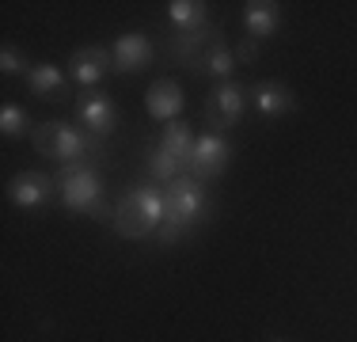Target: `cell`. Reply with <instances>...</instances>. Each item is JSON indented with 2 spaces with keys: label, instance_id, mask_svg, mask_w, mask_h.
Masks as SVG:
<instances>
[{
  "label": "cell",
  "instance_id": "cell-5",
  "mask_svg": "<svg viewBox=\"0 0 357 342\" xmlns=\"http://www.w3.org/2000/svg\"><path fill=\"white\" fill-rule=\"evenodd\" d=\"M164 202H167V221L183 228H194L202 225L209 209V198H206V183H198L194 175H178L175 183L164 186Z\"/></svg>",
  "mask_w": 357,
  "mask_h": 342
},
{
  "label": "cell",
  "instance_id": "cell-6",
  "mask_svg": "<svg viewBox=\"0 0 357 342\" xmlns=\"http://www.w3.org/2000/svg\"><path fill=\"white\" fill-rule=\"evenodd\" d=\"M228 160H232V141L225 133H206L194 144V160H190V175L198 183H213L228 171Z\"/></svg>",
  "mask_w": 357,
  "mask_h": 342
},
{
  "label": "cell",
  "instance_id": "cell-19",
  "mask_svg": "<svg viewBox=\"0 0 357 342\" xmlns=\"http://www.w3.org/2000/svg\"><path fill=\"white\" fill-rule=\"evenodd\" d=\"M0 133H4V141H20V137L35 133L31 114L20 107V103H4V107H0Z\"/></svg>",
  "mask_w": 357,
  "mask_h": 342
},
{
  "label": "cell",
  "instance_id": "cell-20",
  "mask_svg": "<svg viewBox=\"0 0 357 342\" xmlns=\"http://www.w3.org/2000/svg\"><path fill=\"white\" fill-rule=\"evenodd\" d=\"M31 68H35V65L27 61V54H23L20 46H12V42H4V50H0V73H4V76H20V73L27 76Z\"/></svg>",
  "mask_w": 357,
  "mask_h": 342
},
{
  "label": "cell",
  "instance_id": "cell-2",
  "mask_svg": "<svg viewBox=\"0 0 357 342\" xmlns=\"http://www.w3.org/2000/svg\"><path fill=\"white\" fill-rule=\"evenodd\" d=\"M164 221H167V202H164V186L156 183L130 186L114 205V232L122 239H149L160 232Z\"/></svg>",
  "mask_w": 357,
  "mask_h": 342
},
{
  "label": "cell",
  "instance_id": "cell-8",
  "mask_svg": "<svg viewBox=\"0 0 357 342\" xmlns=\"http://www.w3.org/2000/svg\"><path fill=\"white\" fill-rule=\"evenodd\" d=\"M76 122H80L88 133H96V137L114 133V126H118L114 99L103 96V91H84V96L76 99Z\"/></svg>",
  "mask_w": 357,
  "mask_h": 342
},
{
  "label": "cell",
  "instance_id": "cell-23",
  "mask_svg": "<svg viewBox=\"0 0 357 342\" xmlns=\"http://www.w3.org/2000/svg\"><path fill=\"white\" fill-rule=\"evenodd\" d=\"M274 342H282V339H274Z\"/></svg>",
  "mask_w": 357,
  "mask_h": 342
},
{
  "label": "cell",
  "instance_id": "cell-14",
  "mask_svg": "<svg viewBox=\"0 0 357 342\" xmlns=\"http://www.w3.org/2000/svg\"><path fill=\"white\" fill-rule=\"evenodd\" d=\"M194 144H198V137H194V130L178 118V122H167L164 126V137H160L156 149L164 152V156H172L178 168L190 175V160H194Z\"/></svg>",
  "mask_w": 357,
  "mask_h": 342
},
{
  "label": "cell",
  "instance_id": "cell-15",
  "mask_svg": "<svg viewBox=\"0 0 357 342\" xmlns=\"http://www.w3.org/2000/svg\"><path fill=\"white\" fill-rule=\"evenodd\" d=\"M27 88L46 103L50 99H69V76H65V68H57V65H35L27 73Z\"/></svg>",
  "mask_w": 357,
  "mask_h": 342
},
{
  "label": "cell",
  "instance_id": "cell-18",
  "mask_svg": "<svg viewBox=\"0 0 357 342\" xmlns=\"http://www.w3.org/2000/svg\"><path fill=\"white\" fill-rule=\"evenodd\" d=\"M213 38H217V34H213ZM213 38H209V42H213ZM209 42H206V31L178 34V38H172V54H175L186 68H194V73H198V65H202V57H206Z\"/></svg>",
  "mask_w": 357,
  "mask_h": 342
},
{
  "label": "cell",
  "instance_id": "cell-22",
  "mask_svg": "<svg viewBox=\"0 0 357 342\" xmlns=\"http://www.w3.org/2000/svg\"><path fill=\"white\" fill-rule=\"evenodd\" d=\"M255 57H259V42H240V46H236V65H251Z\"/></svg>",
  "mask_w": 357,
  "mask_h": 342
},
{
  "label": "cell",
  "instance_id": "cell-11",
  "mask_svg": "<svg viewBox=\"0 0 357 342\" xmlns=\"http://www.w3.org/2000/svg\"><path fill=\"white\" fill-rule=\"evenodd\" d=\"M110 57H114V73H141V68L152 65V38L141 31H130L122 38H114L110 46Z\"/></svg>",
  "mask_w": 357,
  "mask_h": 342
},
{
  "label": "cell",
  "instance_id": "cell-7",
  "mask_svg": "<svg viewBox=\"0 0 357 342\" xmlns=\"http://www.w3.org/2000/svg\"><path fill=\"white\" fill-rule=\"evenodd\" d=\"M57 191V179L46 175V171H20V175H12V183H8V202L15 205V209H42V205H50V198Z\"/></svg>",
  "mask_w": 357,
  "mask_h": 342
},
{
  "label": "cell",
  "instance_id": "cell-10",
  "mask_svg": "<svg viewBox=\"0 0 357 342\" xmlns=\"http://www.w3.org/2000/svg\"><path fill=\"white\" fill-rule=\"evenodd\" d=\"M144 107H149V114L156 118V122H178V114H183V107H186L183 84L172 80V76L152 80L149 91H144Z\"/></svg>",
  "mask_w": 357,
  "mask_h": 342
},
{
  "label": "cell",
  "instance_id": "cell-21",
  "mask_svg": "<svg viewBox=\"0 0 357 342\" xmlns=\"http://www.w3.org/2000/svg\"><path fill=\"white\" fill-rule=\"evenodd\" d=\"M186 232H190V228H183V225H175V221H164V225H160V232L152 236L156 239L160 247H172V244H178V239H183Z\"/></svg>",
  "mask_w": 357,
  "mask_h": 342
},
{
  "label": "cell",
  "instance_id": "cell-12",
  "mask_svg": "<svg viewBox=\"0 0 357 342\" xmlns=\"http://www.w3.org/2000/svg\"><path fill=\"white\" fill-rule=\"evenodd\" d=\"M248 96H251V107L259 110L262 118H282V114H293L296 110V96L282 80H259Z\"/></svg>",
  "mask_w": 357,
  "mask_h": 342
},
{
  "label": "cell",
  "instance_id": "cell-9",
  "mask_svg": "<svg viewBox=\"0 0 357 342\" xmlns=\"http://www.w3.org/2000/svg\"><path fill=\"white\" fill-rule=\"evenodd\" d=\"M110 68H114V57H110L107 46H80L69 57V80L80 84V88H96Z\"/></svg>",
  "mask_w": 357,
  "mask_h": 342
},
{
  "label": "cell",
  "instance_id": "cell-3",
  "mask_svg": "<svg viewBox=\"0 0 357 342\" xmlns=\"http://www.w3.org/2000/svg\"><path fill=\"white\" fill-rule=\"evenodd\" d=\"M35 149L46 160H57V164H76L84 156H103V144H99L96 133L76 130L73 122H42L31 133Z\"/></svg>",
  "mask_w": 357,
  "mask_h": 342
},
{
  "label": "cell",
  "instance_id": "cell-13",
  "mask_svg": "<svg viewBox=\"0 0 357 342\" xmlns=\"http://www.w3.org/2000/svg\"><path fill=\"white\" fill-rule=\"evenodd\" d=\"M243 27H248L251 42L274 38L278 27H282V4L278 0H248L243 4Z\"/></svg>",
  "mask_w": 357,
  "mask_h": 342
},
{
  "label": "cell",
  "instance_id": "cell-16",
  "mask_svg": "<svg viewBox=\"0 0 357 342\" xmlns=\"http://www.w3.org/2000/svg\"><path fill=\"white\" fill-rule=\"evenodd\" d=\"M167 20L178 34H194V31H206L209 23V4L206 0H172L167 4Z\"/></svg>",
  "mask_w": 357,
  "mask_h": 342
},
{
  "label": "cell",
  "instance_id": "cell-17",
  "mask_svg": "<svg viewBox=\"0 0 357 342\" xmlns=\"http://www.w3.org/2000/svg\"><path fill=\"white\" fill-rule=\"evenodd\" d=\"M198 73H206V76H213V80H232V73H236V50L228 46L225 38H217L209 42V50H206V57H202V65H198Z\"/></svg>",
  "mask_w": 357,
  "mask_h": 342
},
{
  "label": "cell",
  "instance_id": "cell-1",
  "mask_svg": "<svg viewBox=\"0 0 357 342\" xmlns=\"http://www.w3.org/2000/svg\"><path fill=\"white\" fill-rule=\"evenodd\" d=\"M54 179H57V191H61L57 198H61L65 209L114 225V205L107 202L103 175H99V164H96V160H76V164H61Z\"/></svg>",
  "mask_w": 357,
  "mask_h": 342
},
{
  "label": "cell",
  "instance_id": "cell-4",
  "mask_svg": "<svg viewBox=\"0 0 357 342\" xmlns=\"http://www.w3.org/2000/svg\"><path fill=\"white\" fill-rule=\"evenodd\" d=\"M248 107H251L248 88L236 84V80H225V84H217V88H209L206 103H202V114H206V126L213 133H228L243 118Z\"/></svg>",
  "mask_w": 357,
  "mask_h": 342
}]
</instances>
